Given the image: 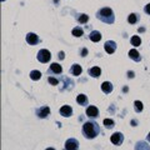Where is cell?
<instances>
[{
	"mask_svg": "<svg viewBox=\"0 0 150 150\" xmlns=\"http://www.w3.org/2000/svg\"><path fill=\"white\" fill-rule=\"evenodd\" d=\"M83 134L86 139H95L100 134V126L95 121H86L83 125Z\"/></svg>",
	"mask_w": 150,
	"mask_h": 150,
	"instance_id": "6da1fadb",
	"label": "cell"
},
{
	"mask_svg": "<svg viewBox=\"0 0 150 150\" xmlns=\"http://www.w3.org/2000/svg\"><path fill=\"white\" fill-rule=\"evenodd\" d=\"M96 18L99 19L100 21L105 23V24H112L115 21V15L112 9L110 8H101L96 11Z\"/></svg>",
	"mask_w": 150,
	"mask_h": 150,
	"instance_id": "7a4b0ae2",
	"label": "cell"
},
{
	"mask_svg": "<svg viewBox=\"0 0 150 150\" xmlns=\"http://www.w3.org/2000/svg\"><path fill=\"white\" fill-rule=\"evenodd\" d=\"M38 60H39L40 63H48L50 62V59H51V54H50V51L48 49H41L38 51Z\"/></svg>",
	"mask_w": 150,
	"mask_h": 150,
	"instance_id": "3957f363",
	"label": "cell"
},
{
	"mask_svg": "<svg viewBox=\"0 0 150 150\" xmlns=\"http://www.w3.org/2000/svg\"><path fill=\"white\" fill-rule=\"evenodd\" d=\"M79 149V142L74 138H70L65 143V150H78Z\"/></svg>",
	"mask_w": 150,
	"mask_h": 150,
	"instance_id": "277c9868",
	"label": "cell"
},
{
	"mask_svg": "<svg viewBox=\"0 0 150 150\" xmlns=\"http://www.w3.org/2000/svg\"><path fill=\"white\" fill-rule=\"evenodd\" d=\"M110 140H111V143L114 145H121L123 142H124V135L121 134L120 131H116V133H114L111 135Z\"/></svg>",
	"mask_w": 150,
	"mask_h": 150,
	"instance_id": "5b68a950",
	"label": "cell"
},
{
	"mask_svg": "<svg viewBox=\"0 0 150 150\" xmlns=\"http://www.w3.org/2000/svg\"><path fill=\"white\" fill-rule=\"evenodd\" d=\"M49 114H50L49 106H41L39 109H36V115H38V118H40V119H45Z\"/></svg>",
	"mask_w": 150,
	"mask_h": 150,
	"instance_id": "8992f818",
	"label": "cell"
},
{
	"mask_svg": "<svg viewBox=\"0 0 150 150\" xmlns=\"http://www.w3.org/2000/svg\"><path fill=\"white\" fill-rule=\"evenodd\" d=\"M99 115V109H98L96 106H94V105H90V106H88L86 108V116L88 118H96V116Z\"/></svg>",
	"mask_w": 150,
	"mask_h": 150,
	"instance_id": "52a82bcc",
	"label": "cell"
},
{
	"mask_svg": "<svg viewBox=\"0 0 150 150\" xmlns=\"http://www.w3.org/2000/svg\"><path fill=\"white\" fill-rule=\"evenodd\" d=\"M104 48L108 54H112V53H115V50H116V43L112 40H108L104 45Z\"/></svg>",
	"mask_w": 150,
	"mask_h": 150,
	"instance_id": "ba28073f",
	"label": "cell"
},
{
	"mask_svg": "<svg viewBox=\"0 0 150 150\" xmlns=\"http://www.w3.org/2000/svg\"><path fill=\"white\" fill-rule=\"evenodd\" d=\"M40 41L39 36H38L36 34H34V33H29V34L26 35V43L30 44V45H36Z\"/></svg>",
	"mask_w": 150,
	"mask_h": 150,
	"instance_id": "9c48e42d",
	"label": "cell"
},
{
	"mask_svg": "<svg viewBox=\"0 0 150 150\" xmlns=\"http://www.w3.org/2000/svg\"><path fill=\"white\" fill-rule=\"evenodd\" d=\"M62 74L63 73V68L62 65L58 64V63H53L50 64V68H49V74Z\"/></svg>",
	"mask_w": 150,
	"mask_h": 150,
	"instance_id": "30bf717a",
	"label": "cell"
},
{
	"mask_svg": "<svg viewBox=\"0 0 150 150\" xmlns=\"http://www.w3.org/2000/svg\"><path fill=\"white\" fill-rule=\"evenodd\" d=\"M60 114H62L64 118H69V116H71V114H73V108L69 105L62 106L60 108Z\"/></svg>",
	"mask_w": 150,
	"mask_h": 150,
	"instance_id": "8fae6325",
	"label": "cell"
},
{
	"mask_svg": "<svg viewBox=\"0 0 150 150\" xmlns=\"http://www.w3.org/2000/svg\"><path fill=\"white\" fill-rule=\"evenodd\" d=\"M128 55H129V58H130V59H133V60H134V62H140V60H142V56H140L139 51H138L137 49H131V50H129Z\"/></svg>",
	"mask_w": 150,
	"mask_h": 150,
	"instance_id": "7c38bea8",
	"label": "cell"
},
{
	"mask_svg": "<svg viewBox=\"0 0 150 150\" xmlns=\"http://www.w3.org/2000/svg\"><path fill=\"white\" fill-rule=\"evenodd\" d=\"M81 71H83V69L79 64H73L71 68H70V74L74 75V76H79L81 74Z\"/></svg>",
	"mask_w": 150,
	"mask_h": 150,
	"instance_id": "4fadbf2b",
	"label": "cell"
},
{
	"mask_svg": "<svg viewBox=\"0 0 150 150\" xmlns=\"http://www.w3.org/2000/svg\"><path fill=\"white\" fill-rule=\"evenodd\" d=\"M88 73L93 78H99L100 75H101V69L99 67H93V68H90V69L88 70Z\"/></svg>",
	"mask_w": 150,
	"mask_h": 150,
	"instance_id": "5bb4252c",
	"label": "cell"
},
{
	"mask_svg": "<svg viewBox=\"0 0 150 150\" xmlns=\"http://www.w3.org/2000/svg\"><path fill=\"white\" fill-rule=\"evenodd\" d=\"M89 38H90V40L94 41V43H98V41H100V39H101V34H100V31L94 30V31L90 33Z\"/></svg>",
	"mask_w": 150,
	"mask_h": 150,
	"instance_id": "9a60e30c",
	"label": "cell"
},
{
	"mask_svg": "<svg viewBox=\"0 0 150 150\" xmlns=\"http://www.w3.org/2000/svg\"><path fill=\"white\" fill-rule=\"evenodd\" d=\"M101 90L105 94H110L112 91V84L110 81H104L101 84Z\"/></svg>",
	"mask_w": 150,
	"mask_h": 150,
	"instance_id": "2e32d148",
	"label": "cell"
},
{
	"mask_svg": "<svg viewBox=\"0 0 150 150\" xmlns=\"http://www.w3.org/2000/svg\"><path fill=\"white\" fill-rule=\"evenodd\" d=\"M134 150H150V146L148 145L146 142H138Z\"/></svg>",
	"mask_w": 150,
	"mask_h": 150,
	"instance_id": "e0dca14e",
	"label": "cell"
},
{
	"mask_svg": "<svg viewBox=\"0 0 150 150\" xmlns=\"http://www.w3.org/2000/svg\"><path fill=\"white\" fill-rule=\"evenodd\" d=\"M76 101H78V104H80V105H88V96L86 95H84V94H79V95L76 96Z\"/></svg>",
	"mask_w": 150,
	"mask_h": 150,
	"instance_id": "ac0fdd59",
	"label": "cell"
},
{
	"mask_svg": "<svg viewBox=\"0 0 150 150\" xmlns=\"http://www.w3.org/2000/svg\"><path fill=\"white\" fill-rule=\"evenodd\" d=\"M139 20V15L138 14H135V13H131L130 15L128 16V21L130 23V24H137Z\"/></svg>",
	"mask_w": 150,
	"mask_h": 150,
	"instance_id": "d6986e66",
	"label": "cell"
},
{
	"mask_svg": "<svg viewBox=\"0 0 150 150\" xmlns=\"http://www.w3.org/2000/svg\"><path fill=\"white\" fill-rule=\"evenodd\" d=\"M41 78V73L39 71V70H33V71H30V79H33V80H40Z\"/></svg>",
	"mask_w": 150,
	"mask_h": 150,
	"instance_id": "ffe728a7",
	"label": "cell"
},
{
	"mask_svg": "<svg viewBox=\"0 0 150 150\" xmlns=\"http://www.w3.org/2000/svg\"><path fill=\"white\" fill-rule=\"evenodd\" d=\"M71 34H73L74 36H76V38H80V36L84 34V30L81 29L80 26H76V28H74V29H73Z\"/></svg>",
	"mask_w": 150,
	"mask_h": 150,
	"instance_id": "44dd1931",
	"label": "cell"
},
{
	"mask_svg": "<svg viewBox=\"0 0 150 150\" xmlns=\"http://www.w3.org/2000/svg\"><path fill=\"white\" fill-rule=\"evenodd\" d=\"M130 41H131V44H133L134 46H139L140 44H142V39H140V36H138V35H134L130 39Z\"/></svg>",
	"mask_w": 150,
	"mask_h": 150,
	"instance_id": "7402d4cb",
	"label": "cell"
},
{
	"mask_svg": "<svg viewBox=\"0 0 150 150\" xmlns=\"http://www.w3.org/2000/svg\"><path fill=\"white\" fill-rule=\"evenodd\" d=\"M88 20H89V16L86 15V14H79L78 21L80 23V24H85V23H88Z\"/></svg>",
	"mask_w": 150,
	"mask_h": 150,
	"instance_id": "603a6c76",
	"label": "cell"
},
{
	"mask_svg": "<svg viewBox=\"0 0 150 150\" xmlns=\"http://www.w3.org/2000/svg\"><path fill=\"white\" fill-rule=\"evenodd\" d=\"M134 108H135V111H137V112H142L143 109H144L143 103H142V101H139V100H137V101L134 103Z\"/></svg>",
	"mask_w": 150,
	"mask_h": 150,
	"instance_id": "cb8c5ba5",
	"label": "cell"
},
{
	"mask_svg": "<svg viewBox=\"0 0 150 150\" xmlns=\"http://www.w3.org/2000/svg\"><path fill=\"white\" fill-rule=\"evenodd\" d=\"M104 125H105V128L106 129H111V128H114V120H111V119H105L104 120Z\"/></svg>",
	"mask_w": 150,
	"mask_h": 150,
	"instance_id": "d4e9b609",
	"label": "cell"
},
{
	"mask_svg": "<svg viewBox=\"0 0 150 150\" xmlns=\"http://www.w3.org/2000/svg\"><path fill=\"white\" fill-rule=\"evenodd\" d=\"M48 81L50 83V85H58V84H59L58 79H55V78H53V76H49V78H48Z\"/></svg>",
	"mask_w": 150,
	"mask_h": 150,
	"instance_id": "484cf974",
	"label": "cell"
},
{
	"mask_svg": "<svg viewBox=\"0 0 150 150\" xmlns=\"http://www.w3.org/2000/svg\"><path fill=\"white\" fill-rule=\"evenodd\" d=\"M144 11L148 14V15H150V4H148V5H145L144 8Z\"/></svg>",
	"mask_w": 150,
	"mask_h": 150,
	"instance_id": "4316f807",
	"label": "cell"
},
{
	"mask_svg": "<svg viewBox=\"0 0 150 150\" xmlns=\"http://www.w3.org/2000/svg\"><path fill=\"white\" fill-rule=\"evenodd\" d=\"M59 59H64V51H59Z\"/></svg>",
	"mask_w": 150,
	"mask_h": 150,
	"instance_id": "83f0119b",
	"label": "cell"
},
{
	"mask_svg": "<svg viewBox=\"0 0 150 150\" xmlns=\"http://www.w3.org/2000/svg\"><path fill=\"white\" fill-rule=\"evenodd\" d=\"M86 54H88V50H86V49H83V51H81V56H86Z\"/></svg>",
	"mask_w": 150,
	"mask_h": 150,
	"instance_id": "f1b7e54d",
	"label": "cell"
},
{
	"mask_svg": "<svg viewBox=\"0 0 150 150\" xmlns=\"http://www.w3.org/2000/svg\"><path fill=\"white\" fill-rule=\"evenodd\" d=\"M128 76H129V78H133V76H134V73H133V71H131V73L129 71V73H128Z\"/></svg>",
	"mask_w": 150,
	"mask_h": 150,
	"instance_id": "f546056e",
	"label": "cell"
},
{
	"mask_svg": "<svg viewBox=\"0 0 150 150\" xmlns=\"http://www.w3.org/2000/svg\"><path fill=\"white\" fill-rule=\"evenodd\" d=\"M146 140H148V142H149V143H150V133H149V134H148V137H146Z\"/></svg>",
	"mask_w": 150,
	"mask_h": 150,
	"instance_id": "4dcf8cb0",
	"label": "cell"
},
{
	"mask_svg": "<svg viewBox=\"0 0 150 150\" xmlns=\"http://www.w3.org/2000/svg\"><path fill=\"white\" fill-rule=\"evenodd\" d=\"M46 150H55V149H54V148H48Z\"/></svg>",
	"mask_w": 150,
	"mask_h": 150,
	"instance_id": "1f68e13d",
	"label": "cell"
},
{
	"mask_svg": "<svg viewBox=\"0 0 150 150\" xmlns=\"http://www.w3.org/2000/svg\"><path fill=\"white\" fill-rule=\"evenodd\" d=\"M1 1H5V0H1Z\"/></svg>",
	"mask_w": 150,
	"mask_h": 150,
	"instance_id": "d6a6232c",
	"label": "cell"
}]
</instances>
